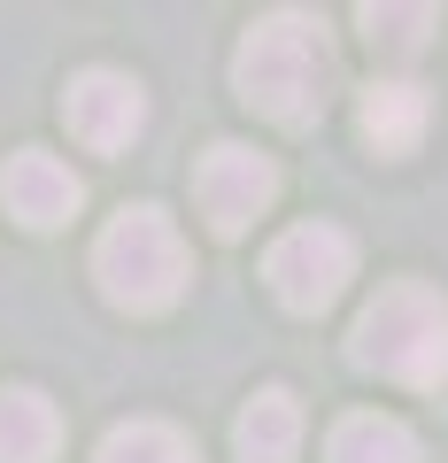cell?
<instances>
[{"mask_svg": "<svg viewBox=\"0 0 448 463\" xmlns=\"http://www.w3.org/2000/svg\"><path fill=\"white\" fill-rule=\"evenodd\" d=\"M233 85L248 109L279 116V124H310L317 109H325L332 93V39L317 16H301V8H279V16H263L248 39H240L233 54Z\"/></svg>", "mask_w": 448, "mask_h": 463, "instance_id": "cell-1", "label": "cell"}, {"mask_svg": "<svg viewBox=\"0 0 448 463\" xmlns=\"http://www.w3.org/2000/svg\"><path fill=\"white\" fill-rule=\"evenodd\" d=\"M356 364L402 386H441L448 379V301L433 286H386L356 317Z\"/></svg>", "mask_w": 448, "mask_h": 463, "instance_id": "cell-2", "label": "cell"}, {"mask_svg": "<svg viewBox=\"0 0 448 463\" xmlns=\"http://www.w3.org/2000/svg\"><path fill=\"white\" fill-rule=\"evenodd\" d=\"M186 240L178 224H170L155 201H139V209H124L117 224L100 232L93 248V279L100 294L117 301V309H170V301L186 294Z\"/></svg>", "mask_w": 448, "mask_h": 463, "instance_id": "cell-3", "label": "cell"}, {"mask_svg": "<svg viewBox=\"0 0 448 463\" xmlns=\"http://www.w3.org/2000/svg\"><path fill=\"white\" fill-rule=\"evenodd\" d=\"M263 279H271V294H279L286 309L317 317V309H332L340 286L356 279V240L332 232V224H301V232H286L279 248H271Z\"/></svg>", "mask_w": 448, "mask_h": 463, "instance_id": "cell-4", "label": "cell"}, {"mask_svg": "<svg viewBox=\"0 0 448 463\" xmlns=\"http://www.w3.org/2000/svg\"><path fill=\"white\" fill-rule=\"evenodd\" d=\"M194 194H201V216H209L224 240H240V232L255 224V216L271 209V194H279V170H271V155H255V147H209L201 155V170H194Z\"/></svg>", "mask_w": 448, "mask_h": 463, "instance_id": "cell-5", "label": "cell"}, {"mask_svg": "<svg viewBox=\"0 0 448 463\" xmlns=\"http://www.w3.org/2000/svg\"><path fill=\"white\" fill-rule=\"evenodd\" d=\"M0 201H8V216H16V224L54 232V224H70V216H78L85 185H78V170H70V163L24 147V155H8V170H0Z\"/></svg>", "mask_w": 448, "mask_h": 463, "instance_id": "cell-6", "label": "cell"}, {"mask_svg": "<svg viewBox=\"0 0 448 463\" xmlns=\"http://www.w3.org/2000/svg\"><path fill=\"white\" fill-rule=\"evenodd\" d=\"M62 109H70V132H78L85 147H100V155L132 147V132L148 124V100H139V85L117 78V70H85V78L70 85Z\"/></svg>", "mask_w": 448, "mask_h": 463, "instance_id": "cell-7", "label": "cell"}, {"mask_svg": "<svg viewBox=\"0 0 448 463\" xmlns=\"http://www.w3.org/2000/svg\"><path fill=\"white\" fill-rule=\"evenodd\" d=\"M425 116H433V93L410 78H386L364 93V139L379 155H410L417 139H425Z\"/></svg>", "mask_w": 448, "mask_h": 463, "instance_id": "cell-8", "label": "cell"}, {"mask_svg": "<svg viewBox=\"0 0 448 463\" xmlns=\"http://www.w3.org/2000/svg\"><path fill=\"white\" fill-rule=\"evenodd\" d=\"M62 440V417L39 386H8L0 394V463H47Z\"/></svg>", "mask_w": 448, "mask_h": 463, "instance_id": "cell-9", "label": "cell"}, {"mask_svg": "<svg viewBox=\"0 0 448 463\" xmlns=\"http://www.w3.org/2000/svg\"><path fill=\"white\" fill-rule=\"evenodd\" d=\"M301 448V402L286 386H263L240 417V463H294Z\"/></svg>", "mask_w": 448, "mask_h": 463, "instance_id": "cell-10", "label": "cell"}, {"mask_svg": "<svg viewBox=\"0 0 448 463\" xmlns=\"http://www.w3.org/2000/svg\"><path fill=\"white\" fill-rule=\"evenodd\" d=\"M332 463H417V432L402 417H340Z\"/></svg>", "mask_w": 448, "mask_h": 463, "instance_id": "cell-11", "label": "cell"}, {"mask_svg": "<svg viewBox=\"0 0 448 463\" xmlns=\"http://www.w3.org/2000/svg\"><path fill=\"white\" fill-rule=\"evenodd\" d=\"M100 463H194V448H186L170 425L139 417V425H117L109 440H100Z\"/></svg>", "mask_w": 448, "mask_h": 463, "instance_id": "cell-12", "label": "cell"}, {"mask_svg": "<svg viewBox=\"0 0 448 463\" xmlns=\"http://www.w3.org/2000/svg\"><path fill=\"white\" fill-rule=\"evenodd\" d=\"M433 24H441V8H364V39L379 54H395V62H410V54L425 47Z\"/></svg>", "mask_w": 448, "mask_h": 463, "instance_id": "cell-13", "label": "cell"}]
</instances>
